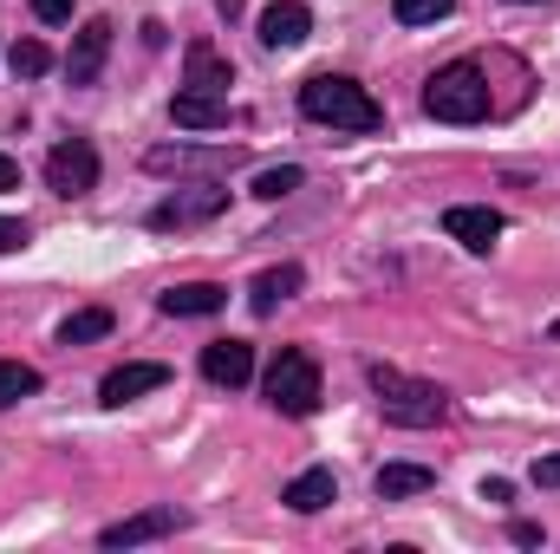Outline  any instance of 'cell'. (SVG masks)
<instances>
[{
  "label": "cell",
  "mask_w": 560,
  "mask_h": 554,
  "mask_svg": "<svg viewBox=\"0 0 560 554\" xmlns=\"http://www.w3.org/2000/svg\"><path fill=\"white\" fill-rule=\"evenodd\" d=\"M300 112H306L313 125H332V131H378V125H385L378 99H372L359 79H339V72L306 79V85H300Z\"/></svg>",
  "instance_id": "cell-1"
},
{
  "label": "cell",
  "mask_w": 560,
  "mask_h": 554,
  "mask_svg": "<svg viewBox=\"0 0 560 554\" xmlns=\"http://www.w3.org/2000/svg\"><path fill=\"white\" fill-rule=\"evenodd\" d=\"M372 392H378V412L392 417V424H405V430H430V424H443V412H450L443 385L411 379L398 366H372Z\"/></svg>",
  "instance_id": "cell-2"
},
{
  "label": "cell",
  "mask_w": 560,
  "mask_h": 554,
  "mask_svg": "<svg viewBox=\"0 0 560 554\" xmlns=\"http://www.w3.org/2000/svg\"><path fill=\"white\" fill-rule=\"evenodd\" d=\"M423 112L443 118V125H476V118H489V79H482V66H469V59L443 66V72L423 85Z\"/></svg>",
  "instance_id": "cell-3"
},
{
  "label": "cell",
  "mask_w": 560,
  "mask_h": 554,
  "mask_svg": "<svg viewBox=\"0 0 560 554\" xmlns=\"http://www.w3.org/2000/svg\"><path fill=\"white\" fill-rule=\"evenodd\" d=\"M268 405H275L280 417H313L319 412V366H313V353L287 346L275 366H268Z\"/></svg>",
  "instance_id": "cell-4"
},
{
  "label": "cell",
  "mask_w": 560,
  "mask_h": 554,
  "mask_svg": "<svg viewBox=\"0 0 560 554\" xmlns=\"http://www.w3.org/2000/svg\"><path fill=\"white\" fill-rule=\"evenodd\" d=\"M222 209H229V189L189 183V189H176V196H163V203L150 209V229H202V222H215Z\"/></svg>",
  "instance_id": "cell-5"
},
{
  "label": "cell",
  "mask_w": 560,
  "mask_h": 554,
  "mask_svg": "<svg viewBox=\"0 0 560 554\" xmlns=\"http://www.w3.org/2000/svg\"><path fill=\"white\" fill-rule=\"evenodd\" d=\"M46 183H52L59 196H85V189H98V150H92L85 138L52 143V157H46Z\"/></svg>",
  "instance_id": "cell-6"
},
{
  "label": "cell",
  "mask_w": 560,
  "mask_h": 554,
  "mask_svg": "<svg viewBox=\"0 0 560 554\" xmlns=\"http://www.w3.org/2000/svg\"><path fill=\"white\" fill-rule=\"evenodd\" d=\"M202 379H209V385H229V392L248 385V379H255V346H248V339H209V346H202Z\"/></svg>",
  "instance_id": "cell-7"
},
{
  "label": "cell",
  "mask_w": 560,
  "mask_h": 554,
  "mask_svg": "<svg viewBox=\"0 0 560 554\" xmlns=\"http://www.w3.org/2000/svg\"><path fill=\"white\" fill-rule=\"evenodd\" d=\"M105 53H112V20H85V26H79V39H72V59H66L72 85H98Z\"/></svg>",
  "instance_id": "cell-8"
},
{
  "label": "cell",
  "mask_w": 560,
  "mask_h": 554,
  "mask_svg": "<svg viewBox=\"0 0 560 554\" xmlns=\"http://www.w3.org/2000/svg\"><path fill=\"white\" fill-rule=\"evenodd\" d=\"M443 229H450L463 249L489 255V249H495V235H502V216H495V209H482V203H456V209L443 216Z\"/></svg>",
  "instance_id": "cell-9"
},
{
  "label": "cell",
  "mask_w": 560,
  "mask_h": 554,
  "mask_svg": "<svg viewBox=\"0 0 560 554\" xmlns=\"http://www.w3.org/2000/svg\"><path fill=\"white\" fill-rule=\"evenodd\" d=\"M183 522H189L183 509H143L131 522H112L105 529V549H138V542H156V535H176Z\"/></svg>",
  "instance_id": "cell-10"
},
{
  "label": "cell",
  "mask_w": 560,
  "mask_h": 554,
  "mask_svg": "<svg viewBox=\"0 0 560 554\" xmlns=\"http://www.w3.org/2000/svg\"><path fill=\"white\" fill-rule=\"evenodd\" d=\"M242 150H196V143H156L143 163L156 170V176H170V170H229Z\"/></svg>",
  "instance_id": "cell-11"
},
{
  "label": "cell",
  "mask_w": 560,
  "mask_h": 554,
  "mask_svg": "<svg viewBox=\"0 0 560 554\" xmlns=\"http://www.w3.org/2000/svg\"><path fill=\"white\" fill-rule=\"evenodd\" d=\"M156 307H163L170 320H202V313H222V307H229V293H222L215 280H183V287H170Z\"/></svg>",
  "instance_id": "cell-12"
},
{
  "label": "cell",
  "mask_w": 560,
  "mask_h": 554,
  "mask_svg": "<svg viewBox=\"0 0 560 554\" xmlns=\"http://www.w3.org/2000/svg\"><path fill=\"white\" fill-rule=\"evenodd\" d=\"M306 33H313V13H306L300 0H275V7L261 13V46H275V53L300 46Z\"/></svg>",
  "instance_id": "cell-13"
},
{
  "label": "cell",
  "mask_w": 560,
  "mask_h": 554,
  "mask_svg": "<svg viewBox=\"0 0 560 554\" xmlns=\"http://www.w3.org/2000/svg\"><path fill=\"white\" fill-rule=\"evenodd\" d=\"M183 66H189V79H183L189 92H215V99H229V85H235V72H229V59H222V53H215L209 39H196Z\"/></svg>",
  "instance_id": "cell-14"
},
{
  "label": "cell",
  "mask_w": 560,
  "mask_h": 554,
  "mask_svg": "<svg viewBox=\"0 0 560 554\" xmlns=\"http://www.w3.org/2000/svg\"><path fill=\"white\" fill-rule=\"evenodd\" d=\"M156 385H170V366H118V372L98 385V399H105V405H131V399L156 392Z\"/></svg>",
  "instance_id": "cell-15"
},
{
  "label": "cell",
  "mask_w": 560,
  "mask_h": 554,
  "mask_svg": "<svg viewBox=\"0 0 560 554\" xmlns=\"http://www.w3.org/2000/svg\"><path fill=\"white\" fill-rule=\"evenodd\" d=\"M170 118L183 125V131H215V125H229V99H215V92H176V105H170Z\"/></svg>",
  "instance_id": "cell-16"
},
{
  "label": "cell",
  "mask_w": 560,
  "mask_h": 554,
  "mask_svg": "<svg viewBox=\"0 0 560 554\" xmlns=\"http://www.w3.org/2000/svg\"><path fill=\"white\" fill-rule=\"evenodd\" d=\"M339 496V483H332V470H300L287 489H280V503L293 509V516H313V509H326Z\"/></svg>",
  "instance_id": "cell-17"
},
{
  "label": "cell",
  "mask_w": 560,
  "mask_h": 554,
  "mask_svg": "<svg viewBox=\"0 0 560 554\" xmlns=\"http://www.w3.org/2000/svg\"><path fill=\"white\" fill-rule=\"evenodd\" d=\"M430 483H436V476H430L423 463H385V470H378V496H385V503H405V496H423Z\"/></svg>",
  "instance_id": "cell-18"
},
{
  "label": "cell",
  "mask_w": 560,
  "mask_h": 554,
  "mask_svg": "<svg viewBox=\"0 0 560 554\" xmlns=\"http://www.w3.org/2000/svg\"><path fill=\"white\" fill-rule=\"evenodd\" d=\"M287 293H300V268H293V262H280V268H268V275H255V287H248L255 313H275Z\"/></svg>",
  "instance_id": "cell-19"
},
{
  "label": "cell",
  "mask_w": 560,
  "mask_h": 554,
  "mask_svg": "<svg viewBox=\"0 0 560 554\" xmlns=\"http://www.w3.org/2000/svg\"><path fill=\"white\" fill-rule=\"evenodd\" d=\"M112 333V313L105 307H85V313H72L66 326H59V346H92V339H105Z\"/></svg>",
  "instance_id": "cell-20"
},
{
  "label": "cell",
  "mask_w": 560,
  "mask_h": 554,
  "mask_svg": "<svg viewBox=\"0 0 560 554\" xmlns=\"http://www.w3.org/2000/svg\"><path fill=\"white\" fill-rule=\"evenodd\" d=\"M33 392H39V372L20 366V359H0V405H20V399H33Z\"/></svg>",
  "instance_id": "cell-21"
},
{
  "label": "cell",
  "mask_w": 560,
  "mask_h": 554,
  "mask_svg": "<svg viewBox=\"0 0 560 554\" xmlns=\"http://www.w3.org/2000/svg\"><path fill=\"white\" fill-rule=\"evenodd\" d=\"M300 183H306V170H300V163H280V170H261V176H255V196H261V203H280V196H293Z\"/></svg>",
  "instance_id": "cell-22"
},
{
  "label": "cell",
  "mask_w": 560,
  "mask_h": 554,
  "mask_svg": "<svg viewBox=\"0 0 560 554\" xmlns=\"http://www.w3.org/2000/svg\"><path fill=\"white\" fill-rule=\"evenodd\" d=\"M7 66H13V79H39V72L52 66V53H46L39 39H20V46L7 53Z\"/></svg>",
  "instance_id": "cell-23"
},
{
  "label": "cell",
  "mask_w": 560,
  "mask_h": 554,
  "mask_svg": "<svg viewBox=\"0 0 560 554\" xmlns=\"http://www.w3.org/2000/svg\"><path fill=\"white\" fill-rule=\"evenodd\" d=\"M450 7H456V0H398V20H405V26H423V20H443Z\"/></svg>",
  "instance_id": "cell-24"
},
{
  "label": "cell",
  "mask_w": 560,
  "mask_h": 554,
  "mask_svg": "<svg viewBox=\"0 0 560 554\" xmlns=\"http://www.w3.org/2000/svg\"><path fill=\"white\" fill-rule=\"evenodd\" d=\"M13 249H26V222L0 216V255H13Z\"/></svg>",
  "instance_id": "cell-25"
},
{
  "label": "cell",
  "mask_w": 560,
  "mask_h": 554,
  "mask_svg": "<svg viewBox=\"0 0 560 554\" xmlns=\"http://www.w3.org/2000/svg\"><path fill=\"white\" fill-rule=\"evenodd\" d=\"M33 13H39V20H52V26H59V20H72V0H33Z\"/></svg>",
  "instance_id": "cell-26"
},
{
  "label": "cell",
  "mask_w": 560,
  "mask_h": 554,
  "mask_svg": "<svg viewBox=\"0 0 560 554\" xmlns=\"http://www.w3.org/2000/svg\"><path fill=\"white\" fill-rule=\"evenodd\" d=\"M535 483H541V489H560V457H541V463H535Z\"/></svg>",
  "instance_id": "cell-27"
},
{
  "label": "cell",
  "mask_w": 560,
  "mask_h": 554,
  "mask_svg": "<svg viewBox=\"0 0 560 554\" xmlns=\"http://www.w3.org/2000/svg\"><path fill=\"white\" fill-rule=\"evenodd\" d=\"M509 496H515V483H509V476H489V483H482V503H509Z\"/></svg>",
  "instance_id": "cell-28"
},
{
  "label": "cell",
  "mask_w": 560,
  "mask_h": 554,
  "mask_svg": "<svg viewBox=\"0 0 560 554\" xmlns=\"http://www.w3.org/2000/svg\"><path fill=\"white\" fill-rule=\"evenodd\" d=\"M0 189H20V163L13 157H0Z\"/></svg>",
  "instance_id": "cell-29"
},
{
  "label": "cell",
  "mask_w": 560,
  "mask_h": 554,
  "mask_svg": "<svg viewBox=\"0 0 560 554\" xmlns=\"http://www.w3.org/2000/svg\"><path fill=\"white\" fill-rule=\"evenodd\" d=\"M515 7H541V0H515Z\"/></svg>",
  "instance_id": "cell-30"
}]
</instances>
